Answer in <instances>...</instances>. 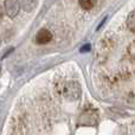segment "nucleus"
Masks as SVG:
<instances>
[{
	"instance_id": "f257e3e1",
	"label": "nucleus",
	"mask_w": 135,
	"mask_h": 135,
	"mask_svg": "<svg viewBox=\"0 0 135 135\" xmlns=\"http://www.w3.org/2000/svg\"><path fill=\"white\" fill-rule=\"evenodd\" d=\"M61 94L63 95V97L68 101H77L82 95V88L81 84L76 81H69L64 82L61 89Z\"/></svg>"
},
{
	"instance_id": "f03ea898",
	"label": "nucleus",
	"mask_w": 135,
	"mask_h": 135,
	"mask_svg": "<svg viewBox=\"0 0 135 135\" xmlns=\"http://www.w3.org/2000/svg\"><path fill=\"white\" fill-rule=\"evenodd\" d=\"M20 2L19 0H5L4 8L5 13L9 17V18H14L18 16L19 11H20Z\"/></svg>"
},
{
	"instance_id": "7ed1b4c3",
	"label": "nucleus",
	"mask_w": 135,
	"mask_h": 135,
	"mask_svg": "<svg viewBox=\"0 0 135 135\" xmlns=\"http://www.w3.org/2000/svg\"><path fill=\"white\" fill-rule=\"evenodd\" d=\"M52 39V33L46 28H42L36 36V42L38 44H47Z\"/></svg>"
},
{
	"instance_id": "20e7f679",
	"label": "nucleus",
	"mask_w": 135,
	"mask_h": 135,
	"mask_svg": "<svg viewBox=\"0 0 135 135\" xmlns=\"http://www.w3.org/2000/svg\"><path fill=\"white\" fill-rule=\"evenodd\" d=\"M96 2H97V0H78L79 6L83 9H85V11H89V9L94 8Z\"/></svg>"
},
{
	"instance_id": "39448f33",
	"label": "nucleus",
	"mask_w": 135,
	"mask_h": 135,
	"mask_svg": "<svg viewBox=\"0 0 135 135\" xmlns=\"http://www.w3.org/2000/svg\"><path fill=\"white\" fill-rule=\"evenodd\" d=\"M38 0H23V8L26 12H31L36 8Z\"/></svg>"
},
{
	"instance_id": "423d86ee",
	"label": "nucleus",
	"mask_w": 135,
	"mask_h": 135,
	"mask_svg": "<svg viewBox=\"0 0 135 135\" xmlns=\"http://www.w3.org/2000/svg\"><path fill=\"white\" fill-rule=\"evenodd\" d=\"M127 26L132 32H135V11L129 13L128 18H127Z\"/></svg>"
},
{
	"instance_id": "0eeeda50",
	"label": "nucleus",
	"mask_w": 135,
	"mask_h": 135,
	"mask_svg": "<svg viewBox=\"0 0 135 135\" xmlns=\"http://www.w3.org/2000/svg\"><path fill=\"white\" fill-rule=\"evenodd\" d=\"M91 50V46H90V44H85L84 46H82L81 49H79V51L83 54V52H88V51H90Z\"/></svg>"
},
{
	"instance_id": "6e6552de",
	"label": "nucleus",
	"mask_w": 135,
	"mask_h": 135,
	"mask_svg": "<svg viewBox=\"0 0 135 135\" xmlns=\"http://www.w3.org/2000/svg\"><path fill=\"white\" fill-rule=\"evenodd\" d=\"M129 52H131L132 57H134V58H135V43L131 45V47H129Z\"/></svg>"
},
{
	"instance_id": "1a4fd4ad",
	"label": "nucleus",
	"mask_w": 135,
	"mask_h": 135,
	"mask_svg": "<svg viewBox=\"0 0 135 135\" xmlns=\"http://www.w3.org/2000/svg\"><path fill=\"white\" fill-rule=\"evenodd\" d=\"M0 46H1V39H0Z\"/></svg>"
},
{
	"instance_id": "9d476101",
	"label": "nucleus",
	"mask_w": 135,
	"mask_h": 135,
	"mask_svg": "<svg viewBox=\"0 0 135 135\" xmlns=\"http://www.w3.org/2000/svg\"><path fill=\"white\" fill-rule=\"evenodd\" d=\"M0 72H1V66H0Z\"/></svg>"
}]
</instances>
